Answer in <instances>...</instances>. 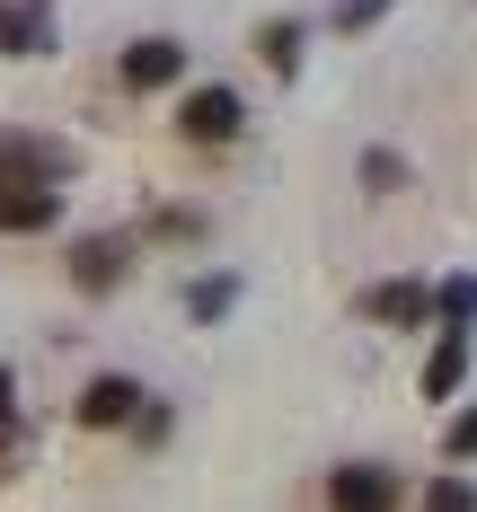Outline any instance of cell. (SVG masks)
Wrapping results in <instances>:
<instances>
[{
    "instance_id": "4",
    "label": "cell",
    "mask_w": 477,
    "mask_h": 512,
    "mask_svg": "<svg viewBox=\"0 0 477 512\" xmlns=\"http://www.w3.org/2000/svg\"><path fill=\"white\" fill-rule=\"evenodd\" d=\"M53 221H62V186L0 177V230H53Z\"/></svg>"
},
{
    "instance_id": "14",
    "label": "cell",
    "mask_w": 477,
    "mask_h": 512,
    "mask_svg": "<svg viewBox=\"0 0 477 512\" xmlns=\"http://www.w3.org/2000/svg\"><path fill=\"white\" fill-rule=\"evenodd\" d=\"M230 301H239V283H230V274H212V283H195V301H186V309H195V318H221Z\"/></svg>"
},
{
    "instance_id": "7",
    "label": "cell",
    "mask_w": 477,
    "mask_h": 512,
    "mask_svg": "<svg viewBox=\"0 0 477 512\" xmlns=\"http://www.w3.org/2000/svg\"><path fill=\"white\" fill-rule=\"evenodd\" d=\"M71 168V151H53V142H36V133H0V177H36V186H53Z\"/></svg>"
},
{
    "instance_id": "11",
    "label": "cell",
    "mask_w": 477,
    "mask_h": 512,
    "mask_svg": "<svg viewBox=\"0 0 477 512\" xmlns=\"http://www.w3.org/2000/svg\"><path fill=\"white\" fill-rule=\"evenodd\" d=\"M257 45H265V71H283V80L301 71V27H292V18H274V27L257 36Z\"/></svg>"
},
{
    "instance_id": "17",
    "label": "cell",
    "mask_w": 477,
    "mask_h": 512,
    "mask_svg": "<svg viewBox=\"0 0 477 512\" xmlns=\"http://www.w3.org/2000/svg\"><path fill=\"white\" fill-rule=\"evenodd\" d=\"M159 239H204V212H159Z\"/></svg>"
},
{
    "instance_id": "18",
    "label": "cell",
    "mask_w": 477,
    "mask_h": 512,
    "mask_svg": "<svg viewBox=\"0 0 477 512\" xmlns=\"http://www.w3.org/2000/svg\"><path fill=\"white\" fill-rule=\"evenodd\" d=\"M0 442H9V371H0Z\"/></svg>"
},
{
    "instance_id": "13",
    "label": "cell",
    "mask_w": 477,
    "mask_h": 512,
    "mask_svg": "<svg viewBox=\"0 0 477 512\" xmlns=\"http://www.w3.org/2000/svg\"><path fill=\"white\" fill-rule=\"evenodd\" d=\"M363 186L371 195H398V186H407V159L398 151H363Z\"/></svg>"
},
{
    "instance_id": "16",
    "label": "cell",
    "mask_w": 477,
    "mask_h": 512,
    "mask_svg": "<svg viewBox=\"0 0 477 512\" xmlns=\"http://www.w3.org/2000/svg\"><path fill=\"white\" fill-rule=\"evenodd\" d=\"M442 442H451V460H469V451H477V407L451 415V433H442Z\"/></svg>"
},
{
    "instance_id": "3",
    "label": "cell",
    "mask_w": 477,
    "mask_h": 512,
    "mask_svg": "<svg viewBox=\"0 0 477 512\" xmlns=\"http://www.w3.org/2000/svg\"><path fill=\"white\" fill-rule=\"evenodd\" d=\"M168 80H186V45H177V36H142V45L124 53V89H133V98H151Z\"/></svg>"
},
{
    "instance_id": "8",
    "label": "cell",
    "mask_w": 477,
    "mask_h": 512,
    "mask_svg": "<svg viewBox=\"0 0 477 512\" xmlns=\"http://www.w3.org/2000/svg\"><path fill=\"white\" fill-rule=\"evenodd\" d=\"M45 45H53L45 0H0V53H45Z\"/></svg>"
},
{
    "instance_id": "12",
    "label": "cell",
    "mask_w": 477,
    "mask_h": 512,
    "mask_svg": "<svg viewBox=\"0 0 477 512\" xmlns=\"http://www.w3.org/2000/svg\"><path fill=\"white\" fill-rule=\"evenodd\" d=\"M433 309L451 318V336H469V318H477V283H469V274H451V283H442V301H433Z\"/></svg>"
},
{
    "instance_id": "15",
    "label": "cell",
    "mask_w": 477,
    "mask_h": 512,
    "mask_svg": "<svg viewBox=\"0 0 477 512\" xmlns=\"http://www.w3.org/2000/svg\"><path fill=\"white\" fill-rule=\"evenodd\" d=\"M424 512H477V495H469V486H460V477H442V486L424 495Z\"/></svg>"
},
{
    "instance_id": "2",
    "label": "cell",
    "mask_w": 477,
    "mask_h": 512,
    "mask_svg": "<svg viewBox=\"0 0 477 512\" xmlns=\"http://www.w3.org/2000/svg\"><path fill=\"white\" fill-rule=\"evenodd\" d=\"M239 124H248L239 89H195V98L177 106V133L186 142H239Z\"/></svg>"
},
{
    "instance_id": "6",
    "label": "cell",
    "mask_w": 477,
    "mask_h": 512,
    "mask_svg": "<svg viewBox=\"0 0 477 512\" xmlns=\"http://www.w3.org/2000/svg\"><path fill=\"white\" fill-rule=\"evenodd\" d=\"M142 415V380H124V371H98L89 389H80V424L106 433V424H133Z\"/></svg>"
},
{
    "instance_id": "10",
    "label": "cell",
    "mask_w": 477,
    "mask_h": 512,
    "mask_svg": "<svg viewBox=\"0 0 477 512\" xmlns=\"http://www.w3.org/2000/svg\"><path fill=\"white\" fill-rule=\"evenodd\" d=\"M424 283H380V292H371V318H389V327H424Z\"/></svg>"
},
{
    "instance_id": "5",
    "label": "cell",
    "mask_w": 477,
    "mask_h": 512,
    "mask_svg": "<svg viewBox=\"0 0 477 512\" xmlns=\"http://www.w3.org/2000/svg\"><path fill=\"white\" fill-rule=\"evenodd\" d=\"M124 274H133V239H80V248H71V283H80V292H115V283H124Z\"/></svg>"
},
{
    "instance_id": "9",
    "label": "cell",
    "mask_w": 477,
    "mask_h": 512,
    "mask_svg": "<svg viewBox=\"0 0 477 512\" xmlns=\"http://www.w3.org/2000/svg\"><path fill=\"white\" fill-rule=\"evenodd\" d=\"M460 371H469V336H451V327H442V345H433V362H424V398H451V389H460Z\"/></svg>"
},
{
    "instance_id": "1",
    "label": "cell",
    "mask_w": 477,
    "mask_h": 512,
    "mask_svg": "<svg viewBox=\"0 0 477 512\" xmlns=\"http://www.w3.org/2000/svg\"><path fill=\"white\" fill-rule=\"evenodd\" d=\"M327 512H398V468H327Z\"/></svg>"
}]
</instances>
